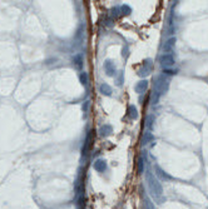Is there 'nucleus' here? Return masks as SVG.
<instances>
[{"instance_id": "1", "label": "nucleus", "mask_w": 208, "mask_h": 209, "mask_svg": "<svg viewBox=\"0 0 208 209\" xmlns=\"http://www.w3.org/2000/svg\"><path fill=\"white\" fill-rule=\"evenodd\" d=\"M169 86V79L166 75H158L154 82V90L157 95H162L168 90Z\"/></svg>"}, {"instance_id": "2", "label": "nucleus", "mask_w": 208, "mask_h": 209, "mask_svg": "<svg viewBox=\"0 0 208 209\" xmlns=\"http://www.w3.org/2000/svg\"><path fill=\"white\" fill-rule=\"evenodd\" d=\"M159 64L162 65L163 69H169L171 66H173L176 64V60H174V56L173 54L171 53H164L159 56Z\"/></svg>"}, {"instance_id": "3", "label": "nucleus", "mask_w": 208, "mask_h": 209, "mask_svg": "<svg viewBox=\"0 0 208 209\" xmlns=\"http://www.w3.org/2000/svg\"><path fill=\"white\" fill-rule=\"evenodd\" d=\"M148 183H149V187L153 192V194L155 193L157 195H160L162 194V187H160V184L158 183L157 179H154V177L152 174H148Z\"/></svg>"}, {"instance_id": "4", "label": "nucleus", "mask_w": 208, "mask_h": 209, "mask_svg": "<svg viewBox=\"0 0 208 209\" xmlns=\"http://www.w3.org/2000/svg\"><path fill=\"white\" fill-rule=\"evenodd\" d=\"M174 45H176V38H169L163 45V52L164 53H171L173 50V48H174Z\"/></svg>"}, {"instance_id": "5", "label": "nucleus", "mask_w": 208, "mask_h": 209, "mask_svg": "<svg viewBox=\"0 0 208 209\" xmlns=\"http://www.w3.org/2000/svg\"><path fill=\"white\" fill-rule=\"evenodd\" d=\"M151 69H152V64H151V60L147 59L143 64V69H141L139 72H138V74H139L141 77H144V75H148L149 72H151Z\"/></svg>"}, {"instance_id": "6", "label": "nucleus", "mask_w": 208, "mask_h": 209, "mask_svg": "<svg viewBox=\"0 0 208 209\" xmlns=\"http://www.w3.org/2000/svg\"><path fill=\"white\" fill-rule=\"evenodd\" d=\"M104 70L110 77L115 74V66H114V64L110 60H105V63H104Z\"/></svg>"}, {"instance_id": "7", "label": "nucleus", "mask_w": 208, "mask_h": 209, "mask_svg": "<svg viewBox=\"0 0 208 209\" xmlns=\"http://www.w3.org/2000/svg\"><path fill=\"white\" fill-rule=\"evenodd\" d=\"M147 88H148V82L147 80H141L135 85V91L138 93V94H143V93L147 90Z\"/></svg>"}, {"instance_id": "8", "label": "nucleus", "mask_w": 208, "mask_h": 209, "mask_svg": "<svg viewBox=\"0 0 208 209\" xmlns=\"http://www.w3.org/2000/svg\"><path fill=\"white\" fill-rule=\"evenodd\" d=\"M99 91L102 93L103 95L109 97V95L112 94V88H110L107 83H103V84H100V86H99Z\"/></svg>"}, {"instance_id": "9", "label": "nucleus", "mask_w": 208, "mask_h": 209, "mask_svg": "<svg viewBox=\"0 0 208 209\" xmlns=\"http://www.w3.org/2000/svg\"><path fill=\"white\" fill-rule=\"evenodd\" d=\"M91 133H93V130H90V132L88 133V135H87V139H85V144H84V147H83V154H84V155L88 153V150H89V148H90V142H91Z\"/></svg>"}, {"instance_id": "10", "label": "nucleus", "mask_w": 208, "mask_h": 209, "mask_svg": "<svg viewBox=\"0 0 208 209\" xmlns=\"http://www.w3.org/2000/svg\"><path fill=\"white\" fill-rule=\"evenodd\" d=\"M128 117L130 119H137L138 118V110L134 105H129L128 107Z\"/></svg>"}, {"instance_id": "11", "label": "nucleus", "mask_w": 208, "mask_h": 209, "mask_svg": "<svg viewBox=\"0 0 208 209\" xmlns=\"http://www.w3.org/2000/svg\"><path fill=\"white\" fill-rule=\"evenodd\" d=\"M73 63H74V65H75L78 69H82V68H83V55H82V54H77V55H74V58H73Z\"/></svg>"}, {"instance_id": "12", "label": "nucleus", "mask_w": 208, "mask_h": 209, "mask_svg": "<svg viewBox=\"0 0 208 209\" xmlns=\"http://www.w3.org/2000/svg\"><path fill=\"white\" fill-rule=\"evenodd\" d=\"M94 168H96L98 172H104L105 168H107V164H105V161H104V160L99 159V160H97L96 163H94Z\"/></svg>"}, {"instance_id": "13", "label": "nucleus", "mask_w": 208, "mask_h": 209, "mask_svg": "<svg viewBox=\"0 0 208 209\" xmlns=\"http://www.w3.org/2000/svg\"><path fill=\"white\" fill-rule=\"evenodd\" d=\"M100 135L102 136H108V135H110V133H112V127L109 125V124H105V125H103L102 128H100Z\"/></svg>"}, {"instance_id": "14", "label": "nucleus", "mask_w": 208, "mask_h": 209, "mask_svg": "<svg viewBox=\"0 0 208 209\" xmlns=\"http://www.w3.org/2000/svg\"><path fill=\"white\" fill-rule=\"evenodd\" d=\"M79 79H80V83L84 85V86H87L88 85V82H89V78H88V74L85 73V72H83V73H80V75H79Z\"/></svg>"}, {"instance_id": "15", "label": "nucleus", "mask_w": 208, "mask_h": 209, "mask_svg": "<svg viewBox=\"0 0 208 209\" xmlns=\"http://www.w3.org/2000/svg\"><path fill=\"white\" fill-rule=\"evenodd\" d=\"M149 140H154V136L152 135V133H149V132H147V133H144V138H143V144H147Z\"/></svg>"}, {"instance_id": "16", "label": "nucleus", "mask_w": 208, "mask_h": 209, "mask_svg": "<svg viewBox=\"0 0 208 209\" xmlns=\"http://www.w3.org/2000/svg\"><path fill=\"white\" fill-rule=\"evenodd\" d=\"M155 169H157L158 174H159V175H160L162 178H166V179H169V178H171V177H169V175H168V174H167L166 172H163V170H162V169H160V168H159L158 165H155Z\"/></svg>"}, {"instance_id": "17", "label": "nucleus", "mask_w": 208, "mask_h": 209, "mask_svg": "<svg viewBox=\"0 0 208 209\" xmlns=\"http://www.w3.org/2000/svg\"><path fill=\"white\" fill-rule=\"evenodd\" d=\"M177 70H172V69H163V75H176Z\"/></svg>"}, {"instance_id": "18", "label": "nucleus", "mask_w": 208, "mask_h": 209, "mask_svg": "<svg viewBox=\"0 0 208 209\" xmlns=\"http://www.w3.org/2000/svg\"><path fill=\"white\" fill-rule=\"evenodd\" d=\"M138 172H139V173L143 172V159L142 158L138 160Z\"/></svg>"}, {"instance_id": "19", "label": "nucleus", "mask_w": 208, "mask_h": 209, "mask_svg": "<svg viewBox=\"0 0 208 209\" xmlns=\"http://www.w3.org/2000/svg\"><path fill=\"white\" fill-rule=\"evenodd\" d=\"M122 10H123V14H125V15H128V14H130V8L128 6V5H123L122 6Z\"/></svg>"}, {"instance_id": "20", "label": "nucleus", "mask_w": 208, "mask_h": 209, "mask_svg": "<svg viewBox=\"0 0 208 209\" xmlns=\"http://www.w3.org/2000/svg\"><path fill=\"white\" fill-rule=\"evenodd\" d=\"M151 119H152V115H151V117H148V118H147V127H148V128H152V123H151Z\"/></svg>"}]
</instances>
